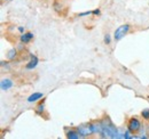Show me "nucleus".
Segmentation results:
<instances>
[{
    "instance_id": "nucleus-1",
    "label": "nucleus",
    "mask_w": 149,
    "mask_h": 139,
    "mask_svg": "<svg viewBox=\"0 0 149 139\" xmlns=\"http://www.w3.org/2000/svg\"><path fill=\"white\" fill-rule=\"evenodd\" d=\"M101 123H102V131L99 137L103 139H117L119 128L115 125V123L110 120V118L104 116L103 119H101Z\"/></svg>"
},
{
    "instance_id": "nucleus-2",
    "label": "nucleus",
    "mask_w": 149,
    "mask_h": 139,
    "mask_svg": "<svg viewBox=\"0 0 149 139\" xmlns=\"http://www.w3.org/2000/svg\"><path fill=\"white\" fill-rule=\"evenodd\" d=\"M76 129L78 130L79 135L81 139L83 138H90L91 136H93V129H92V123H84V124H79L76 127Z\"/></svg>"
},
{
    "instance_id": "nucleus-3",
    "label": "nucleus",
    "mask_w": 149,
    "mask_h": 139,
    "mask_svg": "<svg viewBox=\"0 0 149 139\" xmlns=\"http://www.w3.org/2000/svg\"><path fill=\"white\" fill-rule=\"evenodd\" d=\"M130 29H131V26L129 25V24H123V25L118 26V28L115 30V33H113V39H115L116 41L122 40V39H123L125 35L130 32Z\"/></svg>"
},
{
    "instance_id": "nucleus-4",
    "label": "nucleus",
    "mask_w": 149,
    "mask_h": 139,
    "mask_svg": "<svg viewBox=\"0 0 149 139\" xmlns=\"http://www.w3.org/2000/svg\"><path fill=\"white\" fill-rule=\"evenodd\" d=\"M141 125H142V122L140 121V119H138L135 116L129 119V121L126 123V128L130 130L131 132H133V133H138V131L140 130Z\"/></svg>"
},
{
    "instance_id": "nucleus-5",
    "label": "nucleus",
    "mask_w": 149,
    "mask_h": 139,
    "mask_svg": "<svg viewBox=\"0 0 149 139\" xmlns=\"http://www.w3.org/2000/svg\"><path fill=\"white\" fill-rule=\"evenodd\" d=\"M38 64H39L38 57L36 55H33V54H30V58H29V61H28V63L25 65V69L28 70V71H32V70H35L37 67Z\"/></svg>"
},
{
    "instance_id": "nucleus-6",
    "label": "nucleus",
    "mask_w": 149,
    "mask_h": 139,
    "mask_svg": "<svg viewBox=\"0 0 149 139\" xmlns=\"http://www.w3.org/2000/svg\"><path fill=\"white\" fill-rule=\"evenodd\" d=\"M13 86H14V82L9 78H3L0 81V88H1L2 91H8Z\"/></svg>"
},
{
    "instance_id": "nucleus-7",
    "label": "nucleus",
    "mask_w": 149,
    "mask_h": 139,
    "mask_svg": "<svg viewBox=\"0 0 149 139\" xmlns=\"http://www.w3.org/2000/svg\"><path fill=\"white\" fill-rule=\"evenodd\" d=\"M65 137L68 139H81L78 130L76 128H69V129H65Z\"/></svg>"
},
{
    "instance_id": "nucleus-8",
    "label": "nucleus",
    "mask_w": 149,
    "mask_h": 139,
    "mask_svg": "<svg viewBox=\"0 0 149 139\" xmlns=\"http://www.w3.org/2000/svg\"><path fill=\"white\" fill-rule=\"evenodd\" d=\"M136 135H138V139H148L149 138L148 124H142Z\"/></svg>"
},
{
    "instance_id": "nucleus-9",
    "label": "nucleus",
    "mask_w": 149,
    "mask_h": 139,
    "mask_svg": "<svg viewBox=\"0 0 149 139\" xmlns=\"http://www.w3.org/2000/svg\"><path fill=\"white\" fill-rule=\"evenodd\" d=\"M41 98H44V94L42 92H33L32 95H30L28 98H26V102L32 104V103H36V102H39Z\"/></svg>"
},
{
    "instance_id": "nucleus-10",
    "label": "nucleus",
    "mask_w": 149,
    "mask_h": 139,
    "mask_svg": "<svg viewBox=\"0 0 149 139\" xmlns=\"http://www.w3.org/2000/svg\"><path fill=\"white\" fill-rule=\"evenodd\" d=\"M32 39H33V33L32 32H24L23 34L19 35V41L24 45H28Z\"/></svg>"
},
{
    "instance_id": "nucleus-11",
    "label": "nucleus",
    "mask_w": 149,
    "mask_h": 139,
    "mask_svg": "<svg viewBox=\"0 0 149 139\" xmlns=\"http://www.w3.org/2000/svg\"><path fill=\"white\" fill-rule=\"evenodd\" d=\"M19 56V49L17 48H10L8 52H6V58L8 61H15Z\"/></svg>"
},
{
    "instance_id": "nucleus-12",
    "label": "nucleus",
    "mask_w": 149,
    "mask_h": 139,
    "mask_svg": "<svg viewBox=\"0 0 149 139\" xmlns=\"http://www.w3.org/2000/svg\"><path fill=\"white\" fill-rule=\"evenodd\" d=\"M91 123H92L93 133H94V135H97V136H100V133H101V131H102V123H101V120H99V121L91 122Z\"/></svg>"
},
{
    "instance_id": "nucleus-13",
    "label": "nucleus",
    "mask_w": 149,
    "mask_h": 139,
    "mask_svg": "<svg viewBox=\"0 0 149 139\" xmlns=\"http://www.w3.org/2000/svg\"><path fill=\"white\" fill-rule=\"evenodd\" d=\"M35 111H36V113H37L38 115H42L45 113V99L44 98H42V100H40L38 103V105L35 108Z\"/></svg>"
},
{
    "instance_id": "nucleus-14",
    "label": "nucleus",
    "mask_w": 149,
    "mask_h": 139,
    "mask_svg": "<svg viewBox=\"0 0 149 139\" xmlns=\"http://www.w3.org/2000/svg\"><path fill=\"white\" fill-rule=\"evenodd\" d=\"M141 118L145 121L149 122V108H145V109L141 111Z\"/></svg>"
},
{
    "instance_id": "nucleus-15",
    "label": "nucleus",
    "mask_w": 149,
    "mask_h": 139,
    "mask_svg": "<svg viewBox=\"0 0 149 139\" xmlns=\"http://www.w3.org/2000/svg\"><path fill=\"white\" fill-rule=\"evenodd\" d=\"M0 65H1V70H2V71H9V70H10V64H9V62L1 61V62H0Z\"/></svg>"
},
{
    "instance_id": "nucleus-16",
    "label": "nucleus",
    "mask_w": 149,
    "mask_h": 139,
    "mask_svg": "<svg viewBox=\"0 0 149 139\" xmlns=\"http://www.w3.org/2000/svg\"><path fill=\"white\" fill-rule=\"evenodd\" d=\"M103 42H104L106 45H110V43H111V35L110 34L104 35V38H103Z\"/></svg>"
},
{
    "instance_id": "nucleus-17",
    "label": "nucleus",
    "mask_w": 149,
    "mask_h": 139,
    "mask_svg": "<svg viewBox=\"0 0 149 139\" xmlns=\"http://www.w3.org/2000/svg\"><path fill=\"white\" fill-rule=\"evenodd\" d=\"M90 15H92V12L87 10V12H84V13H79L78 17H86V16H90Z\"/></svg>"
},
{
    "instance_id": "nucleus-18",
    "label": "nucleus",
    "mask_w": 149,
    "mask_h": 139,
    "mask_svg": "<svg viewBox=\"0 0 149 139\" xmlns=\"http://www.w3.org/2000/svg\"><path fill=\"white\" fill-rule=\"evenodd\" d=\"M101 14V12H100V9H94V10H92V15H94V16H99Z\"/></svg>"
},
{
    "instance_id": "nucleus-19",
    "label": "nucleus",
    "mask_w": 149,
    "mask_h": 139,
    "mask_svg": "<svg viewBox=\"0 0 149 139\" xmlns=\"http://www.w3.org/2000/svg\"><path fill=\"white\" fill-rule=\"evenodd\" d=\"M17 31H19L21 34H23V33L25 32V29H24V26H19V28H17Z\"/></svg>"
},
{
    "instance_id": "nucleus-20",
    "label": "nucleus",
    "mask_w": 149,
    "mask_h": 139,
    "mask_svg": "<svg viewBox=\"0 0 149 139\" xmlns=\"http://www.w3.org/2000/svg\"><path fill=\"white\" fill-rule=\"evenodd\" d=\"M17 49H19V50H23V49H24V43L21 42L19 46H17Z\"/></svg>"
},
{
    "instance_id": "nucleus-21",
    "label": "nucleus",
    "mask_w": 149,
    "mask_h": 139,
    "mask_svg": "<svg viewBox=\"0 0 149 139\" xmlns=\"http://www.w3.org/2000/svg\"><path fill=\"white\" fill-rule=\"evenodd\" d=\"M2 1H10V0H2Z\"/></svg>"
},
{
    "instance_id": "nucleus-22",
    "label": "nucleus",
    "mask_w": 149,
    "mask_h": 139,
    "mask_svg": "<svg viewBox=\"0 0 149 139\" xmlns=\"http://www.w3.org/2000/svg\"><path fill=\"white\" fill-rule=\"evenodd\" d=\"M148 131H149V122H148Z\"/></svg>"
}]
</instances>
